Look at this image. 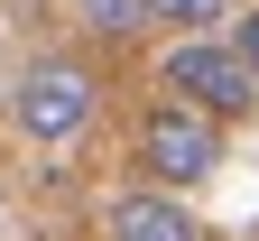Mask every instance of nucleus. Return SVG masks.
<instances>
[{"label": "nucleus", "instance_id": "obj_7", "mask_svg": "<svg viewBox=\"0 0 259 241\" xmlns=\"http://www.w3.org/2000/svg\"><path fill=\"white\" fill-rule=\"evenodd\" d=\"M232 65H241V75H250V84H259V10H250V19H241V28H232Z\"/></svg>", "mask_w": 259, "mask_h": 241}, {"label": "nucleus", "instance_id": "obj_1", "mask_svg": "<svg viewBox=\"0 0 259 241\" xmlns=\"http://www.w3.org/2000/svg\"><path fill=\"white\" fill-rule=\"evenodd\" d=\"M139 167L157 177V195L204 186L213 167H222V121L185 112V102H148V112H139Z\"/></svg>", "mask_w": 259, "mask_h": 241}, {"label": "nucleus", "instance_id": "obj_6", "mask_svg": "<svg viewBox=\"0 0 259 241\" xmlns=\"http://www.w3.org/2000/svg\"><path fill=\"white\" fill-rule=\"evenodd\" d=\"M83 19L102 28V38H139V28H148V19H139V0H83Z\"/></svg>", "mask_w": 259, "mask_h": 241}, {"label": "nucleus", "instance_id": "obj_5", "mask_svg": "<svg viewBox=\"0 0 259 241\" xmlns=\"http://www.w3.org/2000/svg\"><path fill=\"white\" fill-rule=\"evenodd\" d=\"M139 19H167V28H185V38H204V28L222 19V0H139Z\"/></svg>", "mask_w": 259, "mask_h": 241}, {"label": "nucleus", "instance_id": "obj_4", "mask_svg": "<svg viewBox=\"0 0 259 241\" xmlns=\"http://www.w3.org/2000/svg\"><path fill=\"white\" fill-rule=\"evenodd\" d=\"M102 241H204V223H194L176 195L139 186V195H111V214H102Z\"/></svg>", "mask_w": 259, "mask_h": 241}, {"label": "nucleus", "instance_id": "obj_3", "mask_svg": "<svg viewBox=\"0 0 259 241\" xmlns=\"http://www.w3.org/2000/svg\"><path fill=\"white\" fill-rule=\"evenodd\" d=\"M167 102H185V112H204V121H241L259 102V84L232 65L222 38H185V47H167Z\"/></svg>", "mask_w": 259, "mask_h": 241}, {"label": "nucleus", "instance_id": "obj_2", "mask_svg": "<svg viewBox=\"0 0 259 241\" xmlns=\"http://www.w3.org/2000/svg\"><path fill=\"white\" fill-rule=\"evenodd\" d=\"M93 112H102V84H93L74 56L28 65V75H19V93H10V121L28 130V140H74Z\"/></svg>", "mask_w": 259, "mask_h": 241}]
</instances>
